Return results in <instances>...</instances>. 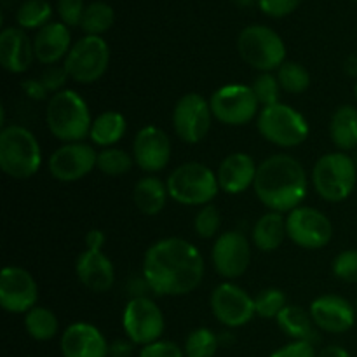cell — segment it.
<instances>
[{
	"instance_id": "49",
	"label": "cell",
	"mask_w": 357,
	"mask_h": 357,
	"mask_svg": "<svg viewBox=\"0 0 357 357\" xmlns=\"http://www.w3.org/2000/svg\"><path fill=\"white\" fill-rule=\"evenodd\" d=\"M345 72H347L349 75L357 77V56H351V58L345 61Z\"/></svg>"
},
{
	"instance_id": "5",
	"label": "cell",
	"mask_w": 357,
	"mask_h": 357,
	"mask_svg": "<svg viewBox=\"0 0 357 357\" xmlns=\"http://www.w3.org/2000/svg\"><path fill=\"white\" fill-rule=\"evenodd\" d=\"M314 190L326 202H344L357 185V164L347 152H330L321 155L312 167Z\"/></svg>"
},
{
	"instance_id": "37",
	"label": "cell",
	"mask_w": 357,
	"mask_h": 357,
	"mask_svg": "<svg viewBox=\"0 0 357 357\" xmlns=\"http://www.w3.org/2000/svg\"><path fill=\"white\" fill-rule=\"evenodd\" d=\"M222 229V215L215 204L202 206L194 218V230L201 239H213Z\"/></svg>"
},
{
	"instance_id": "11",
	"label": "cell",
	"mask_w": 357,
	"mask_h": 357,
	"mask_svg": "<svg viewBox=\"0 0 357 357\" xmlns=\"http://www.w3.org/2000/svg\"><path fill=\"white\" fill-rule=\"evenodd\" d=\"M122 328L128 340L135 345L153 344L160 340L166 330V319L162 310L149 296H136L128 302L122 312Z\"/></svg>"
},
{
	"instance_id": "32",
	"label": "cell",
	"mask_w": 357,
	"mask_h": 357,
	"mask_svg": "<svg viewBox=\"0 0 357 357\" xmlns=\"http://www.w3.org/2000/svg\"><path fill=\"white\" fill-rule=\"evenodd\" d=\"M52 7L47 0H26L16 13V21L23 30H40L51 23Z\"/></svg>"
},
{
	"instance_id": "36",
	"label": "cell",
	"mask_w": 357,
	"mask_h": 357,
	"mask_svg": "<svg viewBox=\"0 0 357 357\" xmlns=\"http://www.w3.org/2000/svg\"><path fill=\"white\" fill-rule=\"evenodd\" d=\"M286 305H288L286 295L279 288H265L255 296L257 316L264 317V319H278Z\"/></svg>"
},
{
	"instance_id": "18",
	"label": "cell",
	"mask_w": 357,
	"mask_h": 357,
	"mask_svg": "<svg viewBox=\"0 0 357 357\" xmlns=\"http://www.w3.org/2000/svg\"><path fill=\"white\" fill-rule=\"evenodd\" d=\"M132 159L145 173H159L171 160V139L157 126L139 129L132 142Z\"/></svg>"
},
{
	"instance_id": "31",
	"label": "cell",
	"mask_w": 357,
	"mask_h": 357,
	"mask_svg": "<svg viewBox=\"0 0 357 357\" xmlns=\"http://www.w3.org/2000/svg\"><path fill=\"white\" fill-rule=\"evenodd\" d=\"M114 21L115 13L112 6H108L103 0H98V2H91L89 6H86L80 28L86 35L101 37V33H105V31L114 26Z\"/></svg>"
},
{
	"instance_id": "2",
	"label": "cell",
	"mask_w": 357,
	"mask_h": 357,
	"mask_svg": "<svg viewBox=\"0 0 357 357\" xmlns=\"http://www.w3.org/2000/svg\"><path fill=\"white\" fill-rule=\"evenodd\" d=\"M253 190L258 201L275 213H289L305 201L309 181L305 167L288 153H275L258 164Z\"/></svg>"
},
{
	"instance_id": "1",
	"label": "cell",
	"mask_w": 357,
	"mask_h": 357,
	"mask_svg": "<svg viewBox=\"0 0 357 357\" xmlns=\"http://www.w3.org/2000/svg\"><path fill=\"white\" fill-rule=\"evenodd\" d=\"M206 265L201 251L180 237L157 241L143 257L142 274L159 296H183L199 288Z\"/></svg>"
},
{
	"instance_id": "50",
	"label": "cell",
	"mask_w": 357,
	"mask_h": 357,
	"mask_svg": "<svg viewBox=\"0 0 357 357\" xmlns=\"http://www.w3.org/2000/svg\"><path fill=\"white\" fill-rule=\"evenodd\" d=\"M234 2H236L237 6H241V7H248V6H251V3H253V0H234Z\"/></svg>"
},
{
	"instance_id": "14",
	"label": "cell",
	"mask_w": 357,
	"mask_h": 357,
	"mask_svg": "<svg viewBox=\"0 0 357 357\" xmlns=\"http://www.w3.org/2000/svg\"><path fill=\"white\" fill-rule=\"evenodd\" d=\"M209 307L215 319L227 328H241L257 316L253 296L230 281L222 282L213 289Z\"/></svg>"
},
{
	"instance_id": "22",
	"label": "cell",
	"mask_w": 357,
	"mask_h": 357,
	"mask_svg": "<svg viewBox=\"0 0 357 357\" xmlns=\"http://www.w3.org/2000/svg\"><path fill=\"white\" fill-rule=\"evenodd\" d=\"M258 166L253 157L246 152H234L220 162L216 178H218L220 190L225 194L237 195L246 192L255 185Z\"/></svg>"
},
{
	"instance_id": "47",
	"label": "cell",
	"mask_w": 357,
	"mask_h": 357,
	"mask_svg": "<svg viewBox=\"0 0 357 357\" xmlns=\"http://www.w3.org/2000/svg\"><path fill=\"white\" fill-rule=\"evenodd\" d=\"M103 244H105V234L101 230L93 229L87 232L86 236V248L87 250H98L101 251L103 250Z\"/></svg>"
},
{
	"instance_id": "21",
	"label": "cell",
	"mask_w": 357,
	"mask_h": 357,
	"mask_svg": "<svg viewBox=\"0 0 357 357\" xmlns=\"http://www.w3.org/2000/svg\"><path fill=\"white\" fill-rule=\"evenodd\" d=\"M80 284L93 293L110 291L115 282V267L110 258L98 250H84L75 261Z\"/></svg>"
},
{
	"instance_id": "51",
	"label": "cell",
	"mask_w": 357,
	"mask_h": 357,
	"mask_svg": "<svg viewBox=\"0 0 357 357\" xmlns=\"http://www.w3.org/2000/svg\"><path fill=\"white\" fill-rule=\"evenodd\" d=\"M354 98H356V103H357V82H356V86H354Z\"/></svg>"
},
{
	"instance_id": "28",
	"label": "cell",
	"mask_w": 357,
	"mask_h": 357,
	"mask_svg": "<svg viewBox=\"0 0 357 357\" xmlns=\"http://www.w3.org/2000/svg\"><path fill=\"white\" fill-rule=\"evenodd\" d=\"M128 131V121L117 110H107L98 115L91 126L89 138L101 149H110L124 138Z\"/></svg>"
},
{
	"instance_id": "41",
	"label": "cell",
	"mask_w": 357,
	"mask_h": 357,
	"mask_svg": "<svg viewBox=\"0 0 357 357\" xmlns=\"http://www.w3.org/2000/svg\"><path fill=\"white\" fill-rule=\"evenodd\" d=\"M84 0H58V14L66 26H80L84 16Z\"/></svg>"
},
{
	"instance_id": "43",
	"label": "cell",
	"mask_w": 357,
	"mask_h": 357,
	"mask_svg": "<svg viewBox=\"0 0 357 357\" xmlns=\"http://www.w3.org/2000/svg\"><path fill=\"white\" fill-rule=\"evenodd\" d=\"M139 357H185L183 349L171 340H157L145 345L139 351Z\"/></svg>"
},
{
	"instance_id": "15",
	"label": "cell",
	"mask_w": 357,
	"mask_h": 357,
	"mask_svg": "<svg viewBox=\"0 0 357 357\" xmlns=\"http://www.w3.org/2000/svg\"><path fill=\"white\" fill-rule=\"evenodd\" d=\"M98 164V152L93 145L84 142L63 143L51 153L47 169L54 180L73 183L82 180Z\"/></svg>"
},
{
	"instance_id": "17",
	"label": "cell",
	"mask_w": 357,
	"mask_h": 357,
	"mask_svg": "<svg viewBox=\"0 0 357 357\" xmlns=\"http://www.w3.org/2000/svg\"><path fill=\"white\" fill-rule=\"evenodd\" d=\"M211 261L218 275L229 281L246 274L251 264V244L248 237L237 230L220 234L213 244Z\"/></svg>"
},
{
	"instance_id": "38",
	"label": "cell",
	"mask_w": 357,
	"mask_h": 357,
	"mask_svg": "<svg viewBox=\"0 0 357 357\" xmlns=\"http://www.w3.org/2000/svg\"><path fill=\"white\" fill-rule=\"evenodd\" d=\"M251 87H253V93L261 108L281 103L279 101V94H281L282 89L279 86L278 75H274V73H260L255 79V82L251 84Z\"/></svg>"
},
{
	"instance_id": "24",
	"label": "cell",
	"mask_w": 357,
	"mask_h": 357,
	"mask_svg": "<svg viewBox=\"0 0 357 357\" xmlns=\"http://www.w3.org/2000/svg\"><path fill=\"white\" fill-rule=\"evenodd\" d=\"M72 45V33L65 23H49L40 28L33 38L35 59L45 66L56 65L68 56Z\"/></svg>"
},
{
	"instance_id": "4",
	"label": "cell",
	"mask_w": 357,
	"mask_h": 357,
	"mask_svg": "<svg viewBox=\"0 0 357 357\" xmlns=\"http://www.w3.org/2000/svg\"><path fill=\"white\" fill-rule=\"evenodd\" d=\"M42 166V149L28 128L10 124L0 131V169L14 180L35 176Z\"/></svg>"
},
{
	"instance_id": "8",
	"label": "cell",
	"mask_w": 357,
	"mask_h": 357,
	"mask_svg": "<svg viewBox=\"0 0 357 357\" xmlns=\"http://www.w3.org/2000/svg\"><path fill=\"white\" fill-rule=\"evenodd\" d=\"M257 128L265 142L281 149H295L302 145L310 132L307 119L286 103L261 108L257 117Z\"/></svg>"
},
{
	"instance_id": "9",
	"label": "cell",
	"mask_w": 357,
	"mask_h": 357,
	"mask_svg": "<svg viewBox=\"0 0 357 357\" xmlns=\"http://www.w3.org/2000/svg\"><path fill=\"white\" fill-rule=\"evenodd\" d=\"M108 65H110V47L105 38L86 35L72 45L63 66L73 82L89 86L105 75Z\"/></svg>"
},
{
	"instance_id": "53",
	"label": "cell",
	"mask_w": 357,
	"mask_h": 357,
	"mask_svg": "<svg viewBox=\"0 0 357 357\" xmlns=\"http://www.w3.org/2000/svg\"><path fill=\"white\" fill-rule=\"evenodd\" d=\"M356 312H357V300H356Z\"/></svg>"
},
{
	"instance_id": "26",
	"label": "cell",
	"mask_w": 357,
	"mask_h": 357,
	"mask_svg": "<svg viewBox=\"0 0 357 357\" xmlns=\"http://www.w3.org/2000/svg\"><path fill=\"white\" fill-rule=\"evenodd\" d=\"M286 237H288V232H286V218L282 216V213H265L255 222L253 230H251L255 248L264 253H272V251L279 250Z\"/></svg>"
},
{
	"instance_id": "39",
	"label": "cell",
	"mask_w": 357,
	"mask_h": 357,
	"mask_svg": "<svg viewBox=\"0 0 357 357\" xmlns=\"http://www.w3.org/2000/svg\"><path fill=\"white\" fill-rule=\"evenodd\" d=\"M335 278L349 284H357V250H345L335 257L331 264Z\"/></svg>"
},
{
	"instance_id": "44",
	"label": "cell",
	"mask_w": 357,
	"mask_h": 357,
	"mask_svg": "<svg viewBox=\"0 0 357 357\" xmlns=\"http://www.w3.org/2000/svg\"><path fill=\"white\" fill-rule=\"evenodd\" d=\"M268 357H317L312 342L291 340L284 347L278 349Z\"/></svg>"
},
{
	"instance_id": "19",
	"label": "cell",
	"mask_w": 357,
	"mask_h": 357,
	"mask_svg": "<svg viewBox=\"0 0 357 357\" xmlns=\"http://www.w3.org/2000/svg\"><path fill=\"white\" fill-rule=\"evenodd\" d=\"M310 317L317 330L342 335L352 330L357 319L356 305L340 295H321L310 303Z\"/></svg>"
},
{
	"instance_id": "42",
	"label": "cell",
	"mask_w": 357,
	"mask_h": 357,
	"mask_svg": "<svg viewBox=\"0 0 357 357\" xmlns=\"http://www.w3.org/2000/svg\"><path fill=\"white\" fill-rule=\"evenodd\" d=\"M302 0H258V7L265 16L284 17L298 9Z\"/></svg>"
},
{
	"instance_id": "29",
	"label": "cell",
	"mask_w": 357,
	"mask_h": 357,
	"mask_svg": "<svg viewBox=\"0 0 357 357\" xmlns=\"http://www.w3.org/2000/svg\"><path fill=\"white\" fill-rule=\"evenodd\" d=\"M275 321L282 333L291 340L314 342L316 338V324L310 317V312H307L302 307L286 305Z\"/></svg>"
},
{
	"instance_id": "23",
	"label": "cell",
	"mask_w": 357,
	"mask_h": 357,
	"mask_svg": "<svg viewBox=\"0 0 357 357\" xmlns=\"http://www.w3.org/2000/svg\"><path fill=\"white\" fill-rule=\"evenodd\" d=\"M35 59L33 42L23 28L9 26L0 33V65L9 73H23Z\"/></svg>"
},
{
	"instance_id": "10",
	"label": "cell",
	"mask_w": 357,
	"mask_h": 357,
	"mask_svg": "<svg viewBox=\"0 0 357 357\" xmlns=\"http://www.w3.org/2000/svg\"><path fill=\"white\" fill-rule=\"evenodd\" d=\"M213 117L225 126H246L258 117L260 103L253 87L246 84H225L209 98Z\"/></svg>"
},
{
	"instance_id": "40",
	"label": "cell",
	"mask_w": 357,
	"mask_h": 357,
	"mask_svg": "<svg viewBox=\"0 0 357 357\" xmlns=\"http://www.w3.org/2000/svg\"><path fill=\"white\" fill-rule=\"evenodd\" d=\"M38 79H40L42 86L45 87V91H47V93L52 96V94H56V93H59V91L65 89V84L70 77H68V73H66L65 66L51 65L40 73V77H38Z\"/></svg>"
},
{
	"instance_id": "16",
	"label": "cell",
	"mask_w": 357,
	"mask_h": 357,
	"mask_svg": "<svg viewBox=\"0 0 357 357\" xmlns=\"http://www.w3.org/2000/svg\"><path fill=\"white\" fill-rule=\"evenodd\" d=\"M38 302V284L23 267L7 265L0 274V305L6 312L26 314Z\"/></svg>"
},
{
	"instance_id": "27",
	"label": "cell",
	"mask_w": 357,
	"mask_h": 357,
	"mask_svg": "<svg viewBox=\"0 0 357 357\" xmlns=\"http://www.w3.org/2000/svg\"><path fill=\"white\" fill-rule=\"evenodd\" d=\"M330 138L338 152L357 150V107L342 105L330 119Z\"/></svg>"
},
{
	"instance_id": "52",
	"label": "cell",
	"mask_w": 357,
	"mask_h": 357,
	"mask_svg": "<svg viewBox=\"0 0 357 357\" xmlns=\"http://www.w3.org/2000/svg\"><path fill=\"white\" fill-rule=\"evenodd\" d=\"M354 157V160H356V164H357V150H356V155H352Z\"/></svg>"
},
{
	"instance_id": "54",
	"label": "cell",
	"mask_w": 357,
	"mask_h": 357,
	"mask_svg": "<svg viewBox=\"0 0 357 357\" xmlns=\"http://www.w3.org/2000/svg\"><path fill=\"white\" fill-rule=\"evenodd\" d=\"M356 2H357V0H356Z\"/></svg>"
},
{
	"instance_id": "33",
	"label": "cell",
	"mask_w": 357,
	"mask_h": 357,
	"mask_svg": "<svg viewBox=\"0 0 357 357\" xmlns=\"http://www.w3.org/2000/svg\"><path fill=\"white\" fill-rule=\"evenodd\" d=\"M279 86L288 94H302L310 86V73L303 65L296 61L282 63L278 70Z\"/></svg>"
},
{
	"instance_id": "30",
	"label": "cell",
	"mask_w": 357,
	"mask_h": 357,
	"mask_svg": "<svg viewBox=\"0 0 357 357\" xmlns=\"http://www.w3.org/2000/svg\"><path fill=\"white\" fill-rule=\"evenodd\" d=\"M24 330L33 340L37 342H49L58 335L59 321L56 314L47 307L37 305L24 314Z\"/></svg>"
},
{
	"instance_id": "6",
	"label": "cell",
	"mask_w": 357,
	"mask_h": 357,
	"mask_svg": "<svg viewBox=\"0 0 357 357\" xmlns=\"http://www.w3.org/2000/svg\"><path fill=\"white\" fill-rule=\"evenodd\" d=\"M166 183L169 197L183 206H208L220 192L216 173L195 160L174 167Z\"/></svg>"
},
{
	"instance_id": "46",
	"label": "cell",
	"mask_w": 357,
	"mask_h": 357,
	"mask_svg": "<svg viewBox=\"0 0 357 357\" xmlns=\"http://www.w3.org/2000/svg\"><path fill=\"white\" fill-rule=\"evenodd\" d=\"M132 345L131 340H115L110 345V357H131Z\"/></svg>"
},
{
	"instance_id": "7",
	"label": "cell",
	"mask_w": 357,
	"mask_h": 357,
	"mask_svg": "<svg viewBox=\"0 0 357 357\" xmlns=\"http://www.w3.org/2000/svg\"><path fill=\"white\" fill-rule=\"evenodd\" d=\"M237 52L260 73H272L286 63V45L278 31L264 24L246 26L237 37Z\"/></svg>"
},
{
	"instance_id": "45",
	"label": "cell",
	"mask_w": 357,
	"mask_h": 357,
	"mask_svg": "<svg viewBox=\"0 0 357 357\" xmlns=\"http://www.w3.org/2000/svg\"><path fill=\"white\" fill-rule=\"evenodd\" d=\"M21 91L24 93V96L28 100H33V101H44L47 98V91L45 87L42 86L40 79H26L21 82Z\"/></svg>"
},
{
	"instance_id": "20",
	"label": "cell",
	"mask_w": 357,
	"mask_h": 357,
	"mask_svg": "<svg viewBox=\"0 0 357 357\" xmlns=\"http://www.w3.org/2000/svg\"><path fill=\"white\" fill-rule=\"evenodd\" d=\"M63 357H108L110 345L105 335L91 323H73L59 340Z\"/></svg>"
},
{
	"instance_id": "12",
	"label": "cell",
	"mask_w": 357,
	"mask_h": 357,
	"mask_svg": "<svg viewBox=\"0 0 357 357\" xmlns=\"http://www.w3.org/2000/svg\"><path fill=\"white\" fill-rule=\"evenodd\" d=\"M286 232L293 244L303 250H321L333 239V223L323 211L300 206L286 216Z\"/></svg>"
},
{
	"instance_id": "35",
	"label": "cell",
	"mask_w": 357,
	"mask_h": 357,
	"mask_svg": "<svg viewBox=\"0 0 357 357\" xmlns=\"http://www.w3.org/2000/svg\"><path fill=\"white\" fill-rule=\"evenodd\" d=\"M220 340L209 328H197L190 331L185 340V357H215Z\"/></svg>"
},
{
	"instance_id": "3",
	"label": "cell",
	"mask_w": 357,
	"mask_h": 357,
	"mask_svg": "<svg viewBox=\"0 0 357 357\" xmlns=\"http://www.w3.org/2000/svg\"><path fill=\"white\" fill-rule=\"evenodd\" d=\"M93 121L86 100L77 91L63 89L49 98L45 122L51 135L59 142H84L89 136Z\"/></svg>"
},
{
	"instance_id": "13",
	"label": "cell",
	"mask_w": 357,
	"mask_h": 357,
	"mask_svg": "<svg viewBox=\"0 0 357 357\" xmlns=\"http://www.w3.org/2000/svg\"><path fill=\"white\" fill-rule=\"evenodd\" d=\"M213 112L209 101L199 93H188L176 101L173 128L178 138L188 145L201 143L211 129Z\"/></svg>"
},
{
	"instance_id": "25",
	"label": "cell",
	"mask_w": 357,
	"mask_h": 357,
	"mask_svg": "<svg viewBox=\"0 0 357 357\" xmlns=\"http://www.w3.org/2000/svg\"><path fill=\"white\" fill-rule=\"evenodd\" d=\"M167 197H169L167 183L160 178L153 176V174H149V176L136 181L135 188H132L135 206L138 208L139 213L146 216L159 215L166 208Z\"/></svg>"
},
{
	"instance_id": "48",
	"label": "cell",
	"mask_w": 357,
	"mask_h": 357,
	"mask_svg": "<svg viewBox=\"0 0 357 357\" xmlns=\"http://www.w3.org/2000/svg\"><path fill=\"white\" fill-rule=\"evenodd\" d=\"M317 357H352L349 354V351H345L344 347H340V345H328V347H324L323 351L317 354Z\"/></svg>"
},
{
	"instance_id": "34",
	"label": "cell",
	"mask_w": 357,
	"mask_h": 357,
	"mask_svg": "<svg viewBox=\"0 0 357 357\" xmlns=\"http://www.w3.org/2000/svg\"><path fill=\"white\" fill-rule=\"evenodd\" d=\"M135 166V159L129 155L126 150L110 146V149H101L98 152V164L96 167L107 176H122L129 173Z\"/></svg>"
}]
</instances>
